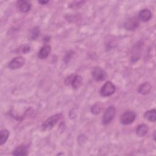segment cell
<instances>
[{
	"mask_svg": "<svg viewBox=\"0 0 156 156\" xmlns=\"http://www.w3.org/2000/svg\"><path fill=\"white\" fill-rule=\"evenodd\" d=\"M25 63V60L22 57L13 58L9 63V68L11 69H16L22 67Z\"/></svg>",
	"mask_w": 156,
	"mask_h": 156,
	"instance_id": "8",
	"label": "cell"
},
{
	"mask_svg": "<svg viewBox=\"0 0 156 156\" xmlns=\"http://www.w3.org/2000/svg\"><path fill=\"white\" fill-rule=\"evenodd\" d=\"M116 113V110L114 106H109L106 110L105 111L102 118V122L103 124L107 125L109 123L112 122V121Z\"/></svg>",
	"mask_w": 156,
	"mask_h": 156,
	"instance_id": "2",
	"label": "cell"
},
{
	"mask_svg": "<svg viewBox=\"0 0 156 156\" xmlns=\"http://www.w3.org/2000/svg\"><path fill=\"white\" fill-rule=\"evenodd\" d=\"M142 48H143V44L141 43V41L138 42L133 46V48L132 49V52H131V61L135 62L140 58Z\"/></svg>",
	"mask_w": 156,
	"mask_h": 156,
	"instance_id": "7",
	"label": "cell"
},
{
	"mask_svg": "<svg viewBox=\"0 0 156 156\" xmlns=\"http://www.w3.org/2000/svg\"><path fill=\"white\" fill-rule=\"evenodd\" d=\"M30 50V47L28 45H23L21 46L19 48L16 49V52L17 53H22V54H26L28 52H29Z\"/></svg>",
	"mask_w": 156,
	"mask_h": 156,
	"instance_id": "21",
	"label": "cell"
},
{
	"mask_svg": "<svg viewBox=\"0 0 156 156\" xmlns=\"http://www.w3.org/2000/svg\"><path fill=\"white\" fill-rule=\"evenodd\" d=\"M148 130H149V128L146 124H140L136 127V133L138 136L141 137L144 136L147 133Z\"/></svg>",
	"mask_w": 156,
	"mask_h": 156,
	"instance_id": "15",
	"label": "cell"
},
{
	"mask_svg": "<svg viewBox=\"0 0 156 156\" xmlns=\"http://www.w3.org/2000/svg\"><path fill=\"white\" fill-rule=\"evenodd\" d=\"M17 5L21 12H28L32 7L31 4L26 1H19L17 2Z\"/></svg>",
	"mask_w": 156,
	"mask_h": 156,
	"instance_id": "11",
	"label": "cell"
},
{
	"mask_svg": "<svg viewBox=\"0 0 156 156\" xmlns=\"http://www.w3.org/2000/svg\"><path fill=\"white\" fill-rule=\"evenodd\" d=\"M136 118V114L134 112L128 110L125 112L121 116V122L124 125H129L133 122Z\"/></svg>",
	"mask_w": 156,
	"mask_h": 156,
	"instance_id": "4",
	"label": "cell"
},
{
	"mask_svg": "<svg viewBox=\"0 0 156 156\" xmlns=\"http://www.w3.org/2000/svg\"><path fill=\"white\" fill-rule=\"evenodd\" d=\"M103 108V105L101 102L94 104L91 108V112L94 115L99 114Z\"/></svg>",
	"mask_w": 156,
	"mask_h": 156,
	"instance_id": "18",
	"label": "cell"
},
{
	"mask_svg": "<svg viewBox=\"0 0 156 156\" xmlns=\"http://www.w3.org/2000/svg\"><path fill=\"white\" fill-rule=\"evenodd\" d=\"M48 2H49V1H39L38 3L41 4V5H44L46 4H47Z\"/></svg>",
	"mask_w": 156,
	"mask_h": 156,
	"instance_id": "23",
	"label": "cell"
},
{
	"mask_svg": "<svg viewBox=\"0 0 156 156\" xmlns=\"http://www.w3.org/2000/svg\"><path fill=\"white\" fill-rule=\"evenodd\" d=\"M140 25V21L138 18L132 16L129 18L124 23V27L128 30H133L138 28Z\"/></svg>",
	"mask_w": 156,
	"mask_h": 156,
	"instance_id": "5",
	"label": "cell"
},
{
	"mask_svg": "<svg viewBox=\"0 0 156 156\" xmlns=\"http://www.w3.org/2000/svg\"><path fill=\"white\" fill-rule=\"evenodd\" d=\"M84 2H85V1H73V2H71L70 3V4L69 5V7L72 9L76 10V9H78L80 8L82 6V5L83 4Z\"/></svg>",
	"mask_w": 156,
	"mask_h": 156,
	"instance_id": "19",
	"label": "cell"
},
{
	"mask_svg": "<svg viewBox=\"0 0 156 156\" xmlns=\"http://www.w3.org/2000/svg\"><path fill=\"white\" fill-rule=\"evenodd\" d=\"M62 117V113H57L51 116L43 122L41 125V129L43 130H48L51 129L58 122Z\"/></svg>",
	"mask_w": 156,
	"mask_h": 156,
	"instance_id": "1",
	"label": "cell"
},
{
	"mask_svg": "<svg viewBox=\"0 0 156 156\" xmlns=\"http://www.w3.org/2000/svg\"><path fill=\"white\" fill-rule=\"evenodd\" d=\"M151 17H152V13L151 11L147 9H143L138 14V19L143 22H146L149 21Z\"/></svg>",
	"mask_w": 156,
	"mask_h": 156,
	"instance_id": "10",
	"label": "cell"
},
{
	"mask_svg": "<svg viewBox=\"0 0 156 156\" xmlns=\"http://www.w3.org/2000/svg\"><path fill=\"white\" fill-rule=\"evenodd\" d=\"M39 35H40V29L38 27H35L31 30L30 37L32 40H35L37 38Z\"/></svg>",
	"mask_w": 156,
	"mask_h": 156,
	"instance_id": "20",
	"label": "cell"
},
{
	"mask_svg": "<svg viewBox=\"0 0 156 156\" xmlns=\"http://www.w3.org/2000/svg\"><path fill=\"white\" fill-rule=\"evenodd\" d=\"M145 119L151 122H155L156 120V111L155 109H152L146 111L144 114Z\"/></svg>",
	"mask_w": 156,
	"mask_h": 156,
	"instance_id": "16",
	"label": "cell"
},
{
	"mask_svg": "<svg viewBox=\"0 0 156 156\" xmlns=\"http://www.w3.org/2000/svg\"><path fill=\"white\" fill-rule=\"evenodd\" d=\"M51 51V48L49 45H44L40 49L38 53V57L40 59H45L48 57Z\"/></svg>",
	"mask_w": 156,
	"mask_h": 156,
	"instance_id": "9",
	"label": "cell"
},
{
	"mask_svg": "<svg viewBox=\"0 0 156 156\" xmlns=\"http://www.w3.org/2000/svg\"><path fill=\"white\" fill-rule=\"evenodd\" d=\"M93 79L96 81H102L107 77L105 71L99 67L94 68L91 73Z\"/></svg>",
	"mask_w": 156,
	"mask_h": 156,
	"instance_id": "6",
	"label": "cell"
},
{
	"mask_svg": "<svg viewBox=\"0 0 156 156\" xmlns=\"http://www.w3.org/2000/svg\"><path fill=\"white\" fill-rule=\"evenodd\" d=\"M9 136V132L7 129H2L0 132V144L3 145L7 140Z\"/></svg>",
	"mask_w": 156,
	"mask_h": 156,
	"instance_id": "17",
	"label": "cell"
},
{
	"mask_svg": "<svg viewBox=\"0 0 156 156\" xmlns=\"http://www.w3.org/2000/svg\"><path fill=\"white\" fill-rule=\"evenodd\" d=\"M83 80L80 76L74 74L71 81V86L74 89L79 88L82 84Z\"/></svg>",
	"mask_w": 156,
	"mask_h": 156,
	"instance_id": "14",
	"label": "cell"
},
{
	"mask_svg": "<svg viewBox=\"0 0 156 156\" xmlns=\"http://www.w3.org/2000/svg\"><path fill=\"white\" fill-rule=\"evenodd\" d=\"M74 74H71L70 76H69L68 77H67L65 80V85H71V81H72V79L73 78V76H74Z\"/></svg>",
	"mask_w": 156,
	"mask_h": 156,
	"instance_id": "22",
	"label": "cell"
},
{
	"mask_svg": "<svg viewBox=\"0 0 156 156\" xmlns=\"http://www.w3.org/2000/svg\"><path fill=\"white\" fill-rule=\"evenodd\" d=\"M28 152L27 147L24 144H21L17 146L13 151V155H27Z\"/></svg>",
	"mask_w": 156,
	"mask_h": 156,
	"instance_id": "12",
	"label": "cell"
},
{
	"mask_svg": "<svg viewBox=\"0 0 156 156\" xmlns=\"http://www.w3.org/2000/svg\"><path fill=\"white\" fill-rule=\"evenodd\" d=\"M151 88H152V86L150 84V83L144 82L140 85L138 88V93L141 94L146 95L150 93Z\"/></svg>",
	"mask_w": 156,
	"mask_h": 156,
	"instance_id": "13",
	"label": "cell"
},
{
	"mask_svg": "<svg viewBox=\"0 0 156 156\" xmlns=\"http://www.w3.org/2000/svg\"><path fill=\"white\" fill-rule=\"evenodd\" d=\"M115 86L110 81L106 82L101 87L100 94L101 96L107 97L112 95L115 91Z\"/></svg>",
	"mask_w": 156,
	"mask_h": 156,
	"instance_id": "3",
	"label": "cell"
}]
</instances>
